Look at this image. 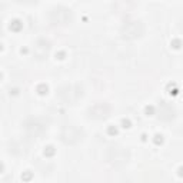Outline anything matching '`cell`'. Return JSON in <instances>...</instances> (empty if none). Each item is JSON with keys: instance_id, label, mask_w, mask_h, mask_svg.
<instances>
[{"instance_id": "13", "label": "cell", "mask_w": 183, "mask_h": 183, "mask_svg": "<svg viewBox=\"0 0 183 183\" xmlns=\"http://www.w3.org/2000/svg\"><path fill=\"white\" fill-rule=\"evenodd\" d=\"M167 89H169V91H170V95H173V96L179 95V89H177V86H176L175 83L167 84Z\"/></svg>"}, {"instance_id": "19", "label": "cell", "mask_w": 183, "mask_h": 183, "mask_svg": "<svg viewBox=\"0 0 183 183\" xmlns=\"http://www.w3.org/2000/svg\"><path fill=\"white\" fill-rule=\"evenodd\" d=\"M122 126H123L125 129H129L130 127V120L129 119H122Z\"/></svg>"}, {"instance_id": "4", "label": "cell", "mask_w": 183, "mask_h": 183, "mask_svg": "<svg viewBox=\"0 0 183 183\" xmlns=\"http://www.w3.org/2000/svg\"><path fill=\"white\" fill-rule=\"evenodd\" d=\"M83 129L75 125H66L60 130V139L64 145H76L77 142L83 139Z\"/></svg>"}, {"instance_id": "6", "label": "cell", "mask_w": 183, "mask_h": 183, "mask_svg": "<svg viewBox=\"0 0 183 183\" xmlns=\"http://www.w3.org/2000/svg\"><path fill=\"white\" fill-rule=\"evenodd\" d=\"M72 17H73V14H72L70 9L63 7V6H57L50 12V21L57 26H64L70 23Z\"/></svg>"}, {"instance_id": "9", "label": "cell", "mask_w": 183, "mask_h": 183, "mask_svg": "<svg viewBox=\"0 0 183 183\" xmlns=\"http://www.w3.org/2000/svg\"><path fill=\"white\" fill-rule=\"evenodd\" d=\"M50 49H52V43L47 40V39H39L37 42L34 43V56L37 59H46L50 53Z\"/></svg>"}, {"instance_id": "10", "label": "cell", "mask_w": 183, "mask_h": 183, "mask_svg": "<svg viewBox=\"0 0 183 183\" xmlns=\"http://www.w3.org/2000/svg\"><path fill=\"white\" fill-rule=\"evenodd\" d=\"M21 27H23V23L20 20H17V19L10 23V30H13V32H20Z\"/></svg>"}, {"instance_id": "12", "label": "cell", "mask_w": 183, "mask_h": 183, "mask_svg": "<svg viewBox=\"0 0 183 183\" xmlns=\"http://www.w3.org/2000/svg\"><path fill=\"white\" fill-rule=\"evenodd\" d=\"M54 153H56L54 146H46V147H45V154L47 156V158H52V156H54Z\"/></svg>"}, {"instance_id": "15", "label": "cell", "mask_w": 183, "mask_h": 183, "mask_svg": "<svg viewBox=\"0 0 183 183\" xmlns=\"http://www.w3.org/2000/svg\"><path fill=\"white\" fill-rule=\"evenodd\" d=\"M33 177V175H32V172H23V175H21V179L25 180V182H29L30 179Z\"/></svg>"}, {"instance_id": "8", "label": "cell", "mask_w": 183, "mask_h": 183, "mask_svg": "<svg viewBox=\"0 0 183 183\" xmlns=\"http://www.w3.org/2000/svg\"><path fill=\"white\" fill-rule=\"evenodd\" d=\"M158 115H159V119L163 122H170L175 119L176 116V110L175 107L169 104L167 102H160L159 103V107H158Z\"/></svg>"}, {"instance_id": "11", "label": "cell", "mask_w": 183, "mask_h": 183, "mask_svg": "<svg viewBox=\"0 0 183 183\" xmlns=\"http://www.w3.org/2000/svg\"><path fill=\"white\" fill-rule=\"evenodd\" d=\"M47 90H49V88H47V84H46V83H40L37 88H36V91H37L40 96L47 95Z\"/></svg>"}, {"instance_id": "14", "label": "cell", "mask_w": 183, "mask_h": 183, "mask_svg": "<svg viewBox=\"0 0 183 183\" xmlns=\"http://www.w3.org/2000/svg\"><path fill=\"white\" fill-rule=\"evenodd\" d=\"M170 46L173 49H180V47H182V40H180V39H173L170 42Z\"/></svg>"}, {"instance_id": "22", "label": "cell", "mask_w": 183, "mask_h": 183, "mask_svg": "<svg viewBox=\"0 0 183 183\" xmlns=\"http://www.w3.org/2000/svg\"><path fill=\"white\" fill-rule=\"evenodd\" d=\"M180 30L183 32V19H182V21H180Z\"/></svg>"}, {"instance_id": "16", "label": "cell", "mask_w": 183, "mask_h": 183, "mask_svg": "<svg viewBox=\"0 0 183 183\" xmlns=\"http://www.w3.org/2000/svg\"><path fill=\"white\" fill-rule=\"evenodd\" d=\"M107 133L110 134V136H115V134H117V129L115 127V126H109V127H107Z\"/></svg>"}, {"instance_id": "5", "label": "cell", "mask_w": 183, "mask_h": 183, "mask_svg": "<svg viewBox=\"0 0 183 183\" xmlns=\"http://www.w3.org/2000/svg\"><path fill=\"white\" fill-rule=\"evenodd\" d=\"M49 127V120L46 117H30L25 122V129L30 136H39L45 133Z\"/></svg>"}, {"instance_id": "1", "label": "cell", "mask_w": 183, "mask_h": 183, "mask_svg": "<svg viewBox=\"0 0 183 183\" xmlns=\"http://www.w3.org/2000/svg\"><path fill=\"white\" fill-rule=\"evenodd\" d=\"M106 160L115 167H123L130 160V152L123 146H110L106 150Z\"/></svg>"}, {"instance_id": "7", "label": "cell", "mask_w": 183, "mask_h": 183, "mask_svg": "<svg viewBox=\"0 0 183 183\" xmlns=\"http://www.w3.org/2000/svg\"><path fill=\"white\" fill-rule=\"evenodd\" d=\"M110 106L104 102H99V103L93 104L90 109H89V116L91 119H96V120H103L106 117H109L110 115Z\"/></svg>"}, {"instance_id": "3", "label": "cell", "mask_w": 183, "mask_h": 183, "mask_svg": "<svg viewBox=\"0 0 183 183\" xmlns=\"http://www.w3.org/2000/svg\"><path fill=\"white\" fill-rule=\"evenodd\" d=\"M143 33H145V26L140 20L126 21L120 29L122 37L126 39V40H134L137 37H142Z\"/></svg>"}, {"instance_id": "20", "label": "cell", "mask_w": 183, "mask_h": 183, "mask_svg": "<svg viewBox=\"0 0 183 183\" xmlns=\"http://www.w3.org/2000/svg\"><path fill=\"white\" fill-rule=\"evenodd\" d=\"M56 57H59V59H64V52H59V53L56 54Z\"/></svg>"}, {"instance_id": "18", "label": "cell", "mask_w": 183, "mask_h": 183, "mask_svg": "<svg viewBox=\"0 0 183 183\" xmlns=\"http://www.w3.org/2000/svg\"><path fill=\"white\" fill-rule=\"evenodd\" d=\"M153 140H154L156 145H162V143H163V136H162V134H156Z\"/></svg>"}, {"instance_id": "17", "label": "cell", "mask_w": 183, "mask_h": 183, "mask_svg": "<svg viewBox=\"0 0 183 183\" xmlns=\"http://www.w3.org/2000/svg\"><path fill=\"white\" fill-rule=\"evenodd\" d=\"M145 112H146V115H147V116H152V115L154 113V107H153V106H146Z\"/></svg>"}, {"instance_id": "2", "label": "cell", "mask_w": 183, "mask_h": 183, "mask_svg": "<svg viewBox=\"0 0 183 183\" xmlns=\"http://www.w3.org/2000/svg\"><path fill=\"white\" fill-rule=\"evenodd\" d=\"M83 86L75 83V84H66L59 89V97L62 102L67 104H75L83 97Z\"/></svg>"}, {"instance_id": "21", "label": "cell", "mask_w": 183, "mask_h": 183, "mask_svg": "<svg viewBox=\"0 0 183 183\" xmlns=\"http://www.w3.org/2000/svg\"><path fill=\"white\" fill-rule=\"evenodd\" d=\"M177 173H179L180 177H183V166H180L179 169H177Z\"/></svg>"}]
</instances>
